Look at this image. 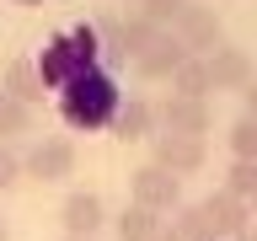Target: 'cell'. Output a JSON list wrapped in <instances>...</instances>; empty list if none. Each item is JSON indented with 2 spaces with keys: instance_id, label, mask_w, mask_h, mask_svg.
<instances>
[{
  "instance_id": "6da1fadb",
  "label": "cell",
  "mask_w": 257,
  "mask_h": 241,
  "mask_svg": "<svg viewBox=\"0 0 257 241\" xmlns=\"http://www.w3.org/2000/svg\"><path fill=\"white\" fill-rule=\"evenodd\" d=\"M112 112H118L112 75L86 70L80 80L64 86V124H70V129H102V124H112Z\"/></svg>"
},
{
  "instance_id": "7a4b0ae2",
  "label": "cell",
  "mask_w": 257,
  "mask_h": 241,
  "mask_svg": "<svg viewBox=\"0 0 257 241\" xmlns=\"http://www.w3.org/2000/svg\"><path fill=\"white\" fill-rule=\"evenodd\" d=\"M22 177H32V182H64V177H75V145L64 134H43L22 156Z\"/></svg>"
},
{
  "instance_id": "3957f363",
  "label": "cell",
  "mask_w": 257,
  "mask_h": 241,
  "mask_svg": "<svg viewBox=\"0 0 257 241\" xmlns=\"http://www.w3.org/2000/svg\"><path fill=\"white\" fill-rule=\"evenodd\" d=\"M182 59H193V54L177 43V32H150V43L134 48V70H140L145 80H172V70Z\"/></svg>"
},
{
  "instance_id": "277c9868",
  "label": "cell",
  "mask_w": 257,
  "mask_h": 241,
  "mask_svg": "<svg viewBox=\"0 0 257 241\" xmlns=\"http://www.w3.org/2000/svg\"><path fill=\"white\" fill-rule=\"evenodd\" d=\"M150 140H156V166H161V172H172L177 182L193 177L209 161V145L204 140H182V134H150Z\"/></svg>"
},
{
  "instance_id": "5b68a950",
  "label": "cell",
  "mask_w": 257,
  "mask_h": 241,
  "mask_svg": "<svg viewBox=\"0 0 257 241\" xmlns=\"http://www.w3.org/2000/svg\"><path fill=\"white\" fill-rule=\"evenodd\" d=\"M177 43L188 48L193 59H204V54H214L220 48V16L209 11V6H188V11L177 16Z\"/></svg>"
},
{
  "instance_id": "8992f818",
  "label": "cell",
  "mask_w": 257,
  "mask_h": 241,
  "mask_svg": "<svg viewBox=\"0 0 257 241\" xmlns=\"http://www.w3.org/2000/svg\"><path fill=\"white\" fill-rule=\"evenodd\" d=\"M161 134H182V140H204L209 134V102H188V96H166L156 107Z\"/></svg>"
},
{
  "instance_id": "52a82bcc",
  "label": "cell",
  "mask_w": 257,
  "mask_h": 241,
  "mask_svg": "<svg viewBox=\"0 0 257 241\" xmlns=\"http://www.w3.org/2000/svg\"><path fill=\"white\" fill-rule=\"evenodd\" d=\"M134 204L150 209V214H161V209H177V204H182V182H177L172 172H161L156 161H150V166H140V172H134Z\"/></svg>"
},
{
  "instance_id": "ba28073f",
  "label": "cell",
  "mask_w": 257,
  "mask_h": 241,
  "mask_svg": "<svg viewBox=\"0 0 257 241\" xmlns=\"http://www.w3.org/2000/svg\"><path fill=\"white\" fill-rule=\"evenodd\" d=\"M204 70H209V86L214 91H246L252 86V59H246V48H214L204 54Z\"/></svg>"
},
{
  "instance_id": "9c48e42d",
  "label": "cell",
  "mask_w": 257,
  "mask_h": 241,
  "mask_svg": "<svg viewBox=\"0 0 257 241\" xmlns=\"http://www.w3.org/2000/svg\"><path fill=\"white\" fill-rule=\"evenodd\" d=\"M204 225H209V236H241V230H252V209L241 204V198H230V193H209L204 204Z\"/></svg>"
},
{
  "instance_id": "30bf717a",
  "label": "cell",
  "mask_w": 257,
  "mask_h": 241,
  "mask_svg": "<svg viewBox=\"0 0 257 241\" xmlns=\"http://www.w3.org/2000/svg\"><path fill=\"white\" fill-rule=\"evenodd\" d=\"M59 220H64V236H96L107 225V204L96 193H70L64 209H59Z\"/></svg>"
},
{
  "instance_id": "8fae6325",
  "label": "cell",
  "mask_w": 257,
  "mask_h": 241,
  "mask_svg": "<svg viewBox=\"0 0 257 241\" xmlns=\"http://www.w3.org/2000/svg\"><path fill=\"white\" fill-rule=\"evenodd\" d=\"M112 134H118L123 145L150 140V134H156V107H150V102H140V96H128L123 107L112 112Z\"/></svg>"
},
{
  "instance_id": "7c38bea8",
  "label": "cell",
  "mask_w": 257,
  "mask_h": 241,
  "mask_svg": "<svg viewBox=\"0 0 257 241\" xmlns=\"http://www.w3.org/2000/svg\"><path fill=\"white\" fill-rule=\"evenodd\" d=\"M6 96H16L22 107H32L38 96H43V75H38V64L32 59H11L6 64V86H0Z\"/></svg>"
},
{
  "instance_id": "4fadbf2b",
  "label": "cell",
  "mask_w": 257,
  "mask_h": 241,
  "mask_svg": "<svg viewBox=\"0 0 257 241\" xmlns=\"http://www.w3.org/2000/svg\"><path fill=\"white\" fill-rule=\"evenodd\" d=\"M112 230H118V241H156L161 236V220L150 214V209H140V204H123L118 220H112Z\"/></svg>"
},
{
  "instance_id": "5bb4252c",
  "label": "cell",
  "mask_w": 257,
  "mask_h": 241,
  "mask_svg": "<svg viewBox=\"0 0 257 241\" xmlns=\"http://www.w3.org/2000/svg\"><path fill=\"white\" fill-rule=\"evenodd\" d=\"M214 91L209 86V70H204V59H182L172 70V96H188V102H204V96Z\"/></svg>"
},
{
  "instance_id": "9a60e30c",
  "label": "cell",
  "mask_w": 257,
  "mask_h": 241,
  "mask_svg": "<svg viewBox=\"0 0 257 241\" xmlns=\"http://www.w3.org/2000/svg\"><path fill=\"white\" fill-rule=\"evenodd\" d=\"M96 48H102V59H107V70H123L128 64V32L118 16H107L102 27H96Z\"/></svg>"
},
{
  "instance_id": "2e32d148",
  "label": "cell",
  "mask_w": 257,
  "mask_h": 241,
  "mask_svg": "<svg viewBox=\"0 0 257 241\" xmlns=\"http://www.w3.org/2000/svg\"><path fill=\"white\" fill-rule=\"evenodd\" d=\"M166 236H172V241H214L198 204H177V209H172V225H166Z\"/></svg>"
},
{
  "instance_id": "e0dca14e",
  "label": "cell",
  "mask_w": 257,
  "mask_h": 241,
  "mask_svg": "<svg viewBox=\"0 0 257 241\" xmlns=\"http://www.w3.org/2000/svg\"><path fill=\"white\" fill-rule=\"evenodd\" d=\"M182 11H188V0H140V22L156 32H172Z\"/></svg>"
},
{
  "instance_id": "ac0fdd59",
  "label": "cell",
  "mask_w": 257,
  "mask_h": 241,
  "mask_svg": "<svg viewBox=\"0 0 257 241\" xmlns=\"http://www.w3.org/2000/svg\"><path fill=\"white\" fill-rule=\"evenodd\" d=\"M27 129H32V107H22L16 96L0 91V145H11L16 134H27Z\"/></svg>"
},
{
  "instance_id": "d6986e66",
  "label": "cell",
  "mask_w": 257,
  "mask_h": 241,
  "mask_svg": "<svg viewBox=\"0 0 257 241\" xmlns=\"http://www.w3.org/2000/svg\"><path fill=\"white\" fill-rule=\"evenodd\" d=\"M225 140H230V150H236V161H257V124H252V118H236Z\"/></svg>"
},
{
  "instance_id": "ffe728a7",
  "label": "cell",
  "mask_w": 257,
  "mask_h": 241,
  "mask_svg": "<svg viewBox=\"0 0 257 241\" xmlns=\"http://www.w3.org/2000/svg\"><path fill=\"white\" fill-rule=\"evenodd\" d=\"M225 193L246 204V198L257 193V161H236V166H230V182H225Z\"/></svg>"
},
{
  "instance_id": "44dd1931",
  "label": "cell",
  "mask_w": 257,
  "mask_h": 241,
  "mask_svg": "<svg viewBox=\"0 0 257 241\" xmlns=\"http://www.w3.org/2000/svg\"><path fill=\"white\" fill-rule=\"evenodd\" d=\"M22 182V150L16 145H0V193H11Z\"/></svg>"
},
{
  "instance_id": "7402d4cb",
  "label": "cell",
  "mask_w": 257,
  "mask_h": 241,
  "mask_svg": "<svg viewBox=\"0 0 257 241\" xmlns=\"http://www.w3.org/2000/svg\"><path fill=\"white\" fill-rule=\"evenodd\" d=\"M241 96H246V118H252V124H257V75H252V86H246V91H241Z\"/></svg>"
},
{
  "instance_id": "603a6c76",
  "label": "cell",
  "mask_w": 257,
  "mask_h": 241,
  "mask_svg": "<svg viewBox=\"0 0 257 241\" xmlns=\"http://www.w3.org/2000/svg\"><path fill=\"white\" fill-rule=\"evenodd\" d=\"M236 241H257V230H241V236H236Z\"/></svg>"
},
{
  "instance_id": "cb8c5ba5",
  "label": "cell",
  "mask_w": 257,
  "mask_h": 241,
  "mask_svg": "<svg viewBox=\"0 0 257 241\" xmlns=\"http://www.w3.org/2000/svg\"><path fill=\"white\" fill-rule=\"evenodd\" d=\"M64 241H102V236H64Z\"/></svg>"
},
{
  "instance_id": "d4e9b609",
  "label": "cell",
  "mask_w": 257,
  "mask_h": 241,
  "mask_svg": "<svg viewBox=\"0 0 257 241\" xmlns=\"http://www.w3.org/2000/svg\"><path fill=\"white\" fill-rule=\"evenodd\" d=\"M246 209H252V214H257V193H252V198H246Z\"/></svg>"
},
{
  "instance_id": "484cf974",
  "label": "cell",
  "mask_w": 257,
  "mask_h": 241,
  "mask_svg": "<svg viewBox=\"0 0 257 241\" xmlns=\"http://www.w3.org/2000/svg\"><path fill=\"white\" fill-rule=\"evenodd\" d=\"M0 241H11V236H6V220H0Z\"/></svg>"
},
{
  "instance_id": "4316f807",
  "label": "cell",
  "mask_w": 257,
  "mask_h": 241,
  "mask_svg": "<svg viewBox=\"0 0 257 241\" xmlns=\"http://www.w3.org/2000/svg\"><path fill=\"white\" fill-rule=\"evenodd\" d=\"M156 241H172V236H166V225H161V236H156Z\"/></svg>"
}]
</instances>
